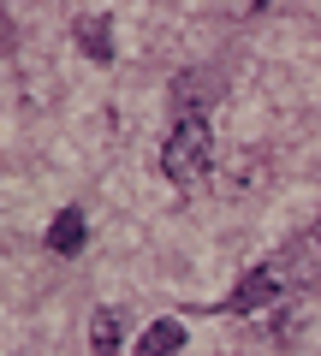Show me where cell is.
<instances>
[{
    "instance_id": "5b68a950",
    "label": "cell",
    "mask_w": 321,
    "mask_h": 356,
    "mask_svg": "<svg viewBox=\"0 0 321 356\" xmlns=\"http://www.w3.org/2000/svg\"><path fill=\"white\" fill-rule=\"evenodd\" d=\"M77 48L90 54V60H113V30H107V18H77Z\"/></svg>"
},
{
    "instance_id": "3957f363",
    "label": "cell",
    "mask_w": 321,
    "mask_h": 356,
    "mask_svg": "<svg viewBox=\"0 0 321 356\" xmlns=\"http://www.w3.org/2000/svg\"><path fill=\"white\" fill-rule=\"evenodd\" d=\"M179 344H185L179 321H155V327L137 339V350H131V356H179Z\"/></svg>"
},
{
    "instance_id": "7a4b0ae2",
    "label": "cell",
    "mask_w": 321,
    "mask_h": 356,
    "mask_svg": "<svg viewBox=\"0 0 321 356\" xmlns=\"http://www.w3.org/2000/svg\"><path fill=\"white\" fill-rule=\"evenodd\" d=\"M274 297H280V273H274V267H256V273L238 280V291L226 297V309L232 315H256V309H268Z\"/></svg>"
},
{
    "instance_id": "6da1fadb",
    "label": "cell",
    "mask_w": 321,
    "mask_h": 356,
    "mask_svg": "<svg viewBox=\"0 0 321 356\" xmlns=\"http://www.w3.org/2000/svg\"><path fill=\"white\" fill-rule=\"evenodd\" d=\"M208 166H214V137H208V119H179L167 137V149H161V172L173 178V184H203Z\"/></svg>"
},
{
    "instance_id": "8992f818",
    "label": "cell",
    "mask_w": 321,
    "mask_h": 356,
    "mask_svg": "<svg viewBox=\"0 0 321 356\" xmlns=\"http://www.w3.org/2000/svg\"><path fill=\"white\" fill-rule=\"evenodd\" d=\"M90 350L95 356H113L119 350V315H113V309H95V315H90Z\"/></svg>"
},
{
    "instance_id": "277c9868",
    "label": "cell",
    "mask_w": 321,
    "mask_h": 356,
    "mask_svg": "<svg viewBox=\"0 0 321 356\" xmlns=\"http://www.w3.org/2000/svg\"><path fill=\"white\" fill-rule=\"evenodd\" d=\"M48 250H60V255H77V250H84V214H77V208L54 214V226H48Z\"/></svg>"
},
{
    "instance_id": "52a82bcc",
    "label": "cell",
    "mask_w": 321,
    "mask_h": 356,
    "mask_svg": "<svg viewBox=\"0 0 321 356\" xmlns=\"http://www.w3.org/2000/svg\"><path fill=\"white\" fill-rule=\"evenodd\" d=\"M315 243H321V226H315Z\"/></svg>"
}]
</instances>
